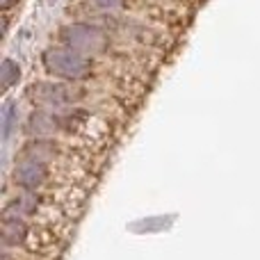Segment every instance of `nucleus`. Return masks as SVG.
<instances>
[{"instance_id": "nucleus-1", "label": "nucleus", "mask_w": 260, "mask_h": 260, "mask_svg": "<svg viewBox=\"0 0 260 260\" xmlns=\"http://www.w3.org/2000/svg\"><path fill=\"white\" fill-rule=\"evenodd\" d=\"M41 62L53 76L64 78L71 82L87 80L91 76V59H87L82 53L73 48H59V46H50L44 50Z\"/></svg>"}, {"instance_id": "nucleus-2", "label": "nucleus", "mask_w": 260, "mask_h": 260, "mask_svg": "<svg viewBox=\"0 0 260 260\" xmlns=\"http://www.w3.org/2000/svg\"><path fill=\"white\" fill-rule=\"evenodd\" d=\"M62 41L64 46L78 50V53H101V50L108 48L110 37L99 25L76 23V25H67L62 30Z\"/></svg>"}, {"instance_id": "nucleus-5", "label": "nucleus", "mask_w": 260, "mask_h": 260, "mask_svg": "<svg viewBox=\"0 0 260 260\" xmlns=\"http://www.w3.org/2000/svg\"><path fill=\"white\" fill-rule=\"evenodd\" d=\"M16 112H18L16 103H14V101H7V103H5V108H3V137L5 139L9 137V133H12V128H14Z\"/></svg>"}, {"instance_id": "nucleus-3", "label": "nucleus", "mask_w": 260, "mask_h": 260, "mask_svg": "<svg viewBox=\"0 0 260 260\" xmlns=\"http://www.w3.org/2000/svg\"><path fill=\"white\" fill-rule=\"evenodd\" d=\"M30 91L37 94V101L46 105H69L80 96V89H76L73 85H62V82H41L35 85Z\"/></svg>"}, {"instance_id": "nucleus-6", "label": "nucleus", "mask_w": 260, "mask_h": 260, "mask_svg": "<svg viewBox=\"0 0 260 260\" xmlns=\"http://www.w3.org/2000/svg\"><path fill=\"white\" fill-rule=\"evenodd\" d=\"M91 3L99 5L101 9H108V12H112V9H121L126 0H91Z\"/></svg>"}, {"instance_id": "nucleus-4", "label": "nucleus", "mask_w": 260, "mask_h": 260, "mask_svg": "<svg viewBox=\"0 0 260 260\" xmlns=\"http://www.w3.org/2000/svg\"><path fill=\"white\" fill-rule=\"evenodd\" d=\"M18 78H21V69H18V64L14 62V59H5V64H3V87H5V91H7L12 85H16Z\"/></svg>"}]
</instances>
